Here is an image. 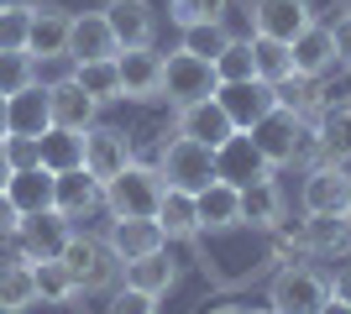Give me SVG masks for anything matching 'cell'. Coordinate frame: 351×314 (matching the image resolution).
<instances>
[{
  "mask_svg": "<svg viewBox=\"0 0 351 314\" xmlns=\"http://www.w3.org/2000/svg\"><path fill=\"white\" fill-rule=\"evenodd\" d=\"M315 147H320V163H346V157H351V100L320 105Z\"/></svg>",
  "mask_w": 351,
  "mask_h": 314,
  "instance_id": "cell-24",
  "label": "cell"
},
{
  "mask_svg": "<svg viewBox=\"0 0 351 314\" xmlns=\"http://www.w3.org/2000/svg\"><path fill=\"white\" fill-rule=\"evenodd\" d=\"M27 27H32V11L0 5V53H27Z\"/></svg>",
  "mask_w": 351,
  "mask_h": 314,
  "instance_id": "cell-39",
  "label": "cell"
},
{
  "mask_svg": "<svg viewBox=\"0 0 351 314\" xmlns=\"http://www.w3.org/2000/svg\"><path fill=\"white\" fill-rule=\"evenodd\" d=\"M320 314H351V304H346V299H336V293H330V299L320 304Z\"/></svg>",
  "mask_w": 351,
  "mask_h": 314,
  "instance_id": "cell-44",
  "label": "cell"
},
{
  "mask_svg": "<svg viewBox=\"0 0 351 314\" xmlns=\"http://www.w3.org/2000/svg\"><path fill=\"white\" fill-rule=\"evenodd\" d=\"M220 84H236V79H257V63H252V37H231V47L215 58Z\"/></svg>",
  "mask_w": 351,
  "mask_h": 314,
  "instance_id": "cell-35",
  "label": "cell"
},
{
  "mask_svg": "<svg viewBox=\"0 0 351 314\" xmlns=\"http://www.w3.org/2000/svg\"><path fill=\"white\" fill-rule=\"evenodd\" d=\"M330 288H336V299H346V304H351V257L341 262V272L330 278Z\"/></svg>",
  "mask_w": 351,
  "mask_h": 314,
  "instance_id": "cell-43",
  "label": "cell"
},
{
  "mask_svg": "<svg viewBox=\"0 0 351 314\" xmlns=\"http://www.w3.org/2000/svg\"><path fill=\"white\" fill-rule=\"evenodd\" d=\"M105 241H110V252L121 257V267H126V262H136V257H152V252H162V246H168V236H162L158 220H110Z\"/></svg>",
  "mask_w": 351,
  "mask_h": 314,
  "instance_id": "cell-20",
  "label": "cell"
},
{
  "mask_svg": "<svg viewBox=\"0 0 351 314\" xmlns=\"http://www.w3.org/2000/svg\"><path fill=\"white\" fill-rule=\"evenodd\" d=\"M37 304V278H32V262H5L0 267V314H27Z\"/></svg>",
  "mask_w": 351,
  "mask_h": 314,
  "instance_id": "cell-30",
  "label": "cell"
},
{
  "mask_svg": "<svg viewBox=\"0 0 351 314\" xmlns=\"http://www.w3.org/2000/svg\"><path fill=\"white\" fill-rule=\"evenodd\" d=\"M252 63H257V79H267V84H283V79H293V47L278 42V37L252 31Z\"/></svg>",
  "mask_w": 351,
  "mask_h": 314,
  "instance_id": "cell-31",
  "label": "cell"
},
{
  "mask_svg": "<svg viewBox=\"0 0 351 314\" xmlns=\"http://www.w3.org/2000/svg\"><path fill=\"white\" fill-rule=\"evenodd\" d=\"M158 225L168 241H199V205H194V194H184V189H168L158 205Z\"/></svg>",
  "mask_w": 351,
  "mask_h": 314,
  "instance_id": "cell-29",
  "label": "cell"
},
{
  "mask_svg": "<svg viewBox=\"0 0 351 314\" xmlns=\"http://www.w3.org/2000/svg\"><path fill=\"white\" fill-rule=\"evenodd\" d=\"M231 0H168V21L173 27H199V21H220Z\"/></svg>",
  "mask_w": 351,
  "mask_h": 314,
  "instance_id": "cell-36",
  "label": "cell"
},
{
  "mask_svg": "<svg viewBox=\"0 0 351 314\" xmlns=\"http://www.w3.org/2000/svg\"><path fill=\"white\" fill-rule=\"evenodd\" d=\"M53 126V105H47V84L32 79L27 90L5 94V136H43Z\"/></svg>",
  "mask_w": 351,
  "mask_h": 314,
  "instance_id": "cell-14",
  "label": "cell"
},
{
  "mask_svg": "<svg viewBox=\"0 0 351 314\" xmlns=\"http://www.w3.org/2000/svg\"><path fill=\"white\" fill-rule=\"evenodd\" d=\"M16 225H21V209H16L11 194L0 189V241H11V236H16Z\"/></svg>",
  "mask_w": 351,
  "mask_h": 314,
  "instance_id": "cell-42",
  "label": "cell"
},
{
  "mask_svg": "<svg viewBox=\"0 0 351 314\" xmlns=\"http://www.w3.org/2000/svg\"><path fill=\"white\" fill-rule=\"evenodd\" d=\"M184 53H194V58H210L215 63L226 47H231V31H226V21H199V27H184Z\"/></svg>",
  "mask_w": 351,
  "mask_h": 314,
  "instance_id": "cell-33",
  "label": "cell"
},
{
  "mask_svg": "<svg viewBox=\"0 0 351 314\" xmlns=\"http://www.w3.org/2000/svg\"><path fill=\"white\" fill-rule=\"evenodd\" d=\"M158 173L168 189H184V194H205L210 183L220 179L215 173V147H205V142H194V136H168L158 147Z\"/></svg>",
  "mask_w": 351,
  "mask_h": 314,
  "instance_id": "cell-1",
  "label": "cell"
},
{
  "mask_svg": "<svg viewBox=\"0 0 351 314\" xmlns=\"http://www.w3.org/2000/svg\"><path fill=\"white\" fill-rule=\"evenodd\" d=\"M220 90V74L210 58H194V53H184V47H173L168 58H162V100L168 105H199V100H215Z\"/></svg>",
  "mask_w": 351,
  "mask_h": 314,
  "instance_id": "cell-5",
  "label": "cell"
},
{
  "mask_svg": "<svg viewBox=\"0 0 351 314\" xmlns=\"http://www.w3.org/2000/svg\"><path fill=\"white\" fill-rule=\"evenodd\" d=\"M346 199H351V173L341 163H315L309 168L304 189H299V205L315 220H346Z\"/></svg>",
  "mask_w": 351,
  "mask_h": 314,
  "instance_id": "cell-8",
  "label": "cell"
},
{
  "mask_svg": "<svg viewBox=\"0 0 351 314\" xmlns=\"http://www.w3.org/2000/svg\"><path fill=\"white\" fill-rule=\"evenodd\" d=\"M100 205H105V183L100 179H89L84 168L58 173V183H53V209H58L63 220H84V215H95Z\"/></svg>",
  "mask_w": 351,
  "mask_h": 314,
  "instance_id": "cell-16",
  "label": "cell"
},
{
  "mask_svg": "<svg viewBox=\"0 0 351 314\" xmlns=\"http://www.w3.org/2000/svg\"><path fill=\"white\" fill-rule=\"evenodd\" d=\"M5 11H32V5H43V0H0Z\"/></svg>",
  "mask_w": 351,
  "mask_h": 314,
  "instance_id": "cell-45",
  "label": "cell"
},
{
  "mask_svg": "<svg viewBox=\"0 0 351 314\" xmlns=\"http://www.w3.org/2000/svg\"><path fill=\"white\" fill-rule=\"evenodd\" d=\"M215 100L226 105L236 131H252L267 110H278V84H267V79H236V84H220Z\"/></svg>",
  "mask_w": 351,
  "mask_h": 314,
  "instance_id": "cell-10",
  "label": "cell"
},
{
  "mask_svg": "<svg viewBox=\"0 0 351 314\" xmlns=\"http://www.w3.org/2000/svg\"><path fill=\"white\" fill-rule=\"evenodd\" d=\"M336 288L325 278L320 267H309V262H283L273 272V283H267V309L278 314H320V304L330 299Z\"/></svg>",
  "mask_w": 351,
  "mask_h": 314,
  "instance_id": "cell-4",
  "label": "cell"
},
{
  "mask_svg": "<svg viewBox=\"0 0 351 314\" xmlns=\"http://www.w3.org/2000/svg\"><path fill=\"white\" fill-rule=\"evenodd\" d=\"M205 314H247V309H236V304H215V309H205Z\"/></svg>",
  "mask_w": 351,
  "mask_h": 314,
  "instance_id": "cell-46",
  "label": "cell"
},
{
  "mask_svg": "<svg viewBox=\"0 0 351 314\" xmlns=\"http://www.w3.org/2000/svg\"><path fill=\"white\" fill-rule=\"evenodd\" d=\"M69 236H73V220H63L58 209H37V215H21L11 246L21 262H53V257H63Z\"/></svg>",
  "mask_w": 351,
  "mask_h": 314,
  "instance_id": "cell-7",
  "label": "cell"
},
{
  "mask_svg": "<svg viewBox=\"0 0 351 314\" xmlns=\"http://www.w3.org/2000/svg\"><path fill=\"white\" fill-rule=\"evenodd\" d=\"M0 142H5V94H0Z\"/></svg>",
  "mask_w": 351,
  "mask_h": 314,
  "instance_id": "cell-47",
  "label": "cell"
},
{
  "mask_svg": "<svg viewBox=\"0 0 351 314\" xmlns=\"http://www.w3.org/2000/svg\"><path fill=\"white\" fill-rule=\"evenodd\" d=\"M247 11H252V31L278 37V42H293V37L315 21V5H309V0H247Z\"/></svg>",
  "mask_w": 351,
  "mask_h": 314,
  "instance_id": "cell-12",
  "label": "cell"
},
{
  "mask_svg": "<svg viewBox=\"0 0 351 314\" xmlns=\"http://www.w3.org/2000/svg\"><path fill=\"white\" fill-rule=\"evenodd\" d=\"M37 157H43L47 173H69V168H84V131H63V126H47L37 136Z\"/></svg>",
  "mask_w": 351,
  "mask_h": 314,
  "instance_id": "cell-27",
  "label": "cell"
},
{
  "mask_svg": "<svg viewBox=\"0 0 351 314\" xmlns=\"http://www.w3.org/2000/svg\"><path fill=\"white\" fill-rule=\"evenodd\" d=\"M178 136H194V142H205V147H226L236 136L231 116H226V105L220 100H199V105H184L178 110Z\"/></svg>",
  "mask_w": 351,
  "mask_h": 314,
  "instance_id": "cell-18",
  "label": "cell"
},
{
  "mask_svg": "<svg viewBox=\"0 0 351 314\" xmlns=\"http://www.w3.org/2000/svg\"><path fill=\"white\" fill-rule=\"evenodd\" d=\"M121 42L116 31H110V21H105V11H84L69 21V63H89V58H116Z\"/></svg>",
  "mask_w": 351,
  "mask_h": 314,
  "instance_id": "cell-15",
  "label": "cell"
},
{
  "mask_svg": "<svg viewBox=\"0 0 351 314\" xmlns=\"http://www.w3.org/2000/svg\"><path fill=\"white\" fill-rule=\"evenodd\" d=\"M330 42H336V68H351V11L336 16V27H330Z\"/></svg>",
  "mask_w": 351,
  "mask_h": 314,
  "instance_id": "cell-41",
  "label": "cell"
},
{
  "mask_svg": "<svg viewBox=\"0 0 351 314\" xmlns=\"http://www.w3.org/2000/svg\"><path fill=\"white\" fill-rule=\"evenodd\" d=\"M69 11L58 5H32V27H27V53L32 58H69Z\"/></svg>",
  "mask_w": 351,
  "mask_h": 314,
  "instance_id": "cell-22",
  "label": "cell"
},
{
  "mask_svg": "<svg viewBox=\"0 0 351 314\" xmlns=\"http://www.w3.org/2000/svg\"><path fill=\"white\" fill-rule=\"evenodd\" d=\"M58 262L69 267L79 293H110V288L121 283V257L110 252V241H100V236H79V231H73Z\"/></svg>",
  "mask_w": 351,
  "mask_h": 314,
  "instance_id": "cell-3",
  "label": "cell"
},
{
  "mask_svg": "<svg viewBox=\"0 0 351 314\" xmlns=\"http://www.w3.org/2000/svg\"><path fill=\"white\" fill-rule=\"evenodd\" d=\"M73 79L84 84L95 100H121V68H116V58H89V63H73Z\"/></svg>",
  "mask_w": 351,
  "mask_h": 314,
  "instance_id": "cell-32",
  "label": "cell"
},
{
  "mask_svg": "<svg viewBox=\"0 0 351 314\" xmlns=\"http://www.w3.org/2000/svg\"><path fill=\"white\" fill-rule=\"evenodd\" d=\"M162 194H168V183H162L158 168L132 163L126 173L105 183V209H110V220H158Z\"/></svg>",
  "mask_w": 351,
  "mask_h": 314,
  "instance_id": "cell-2",
  "label": "cell"
},
{
  "mask_svg": "<svg viewBox=\"0 0 351 314\" xmlns=\"http://www.w3.org/2000/svg\"><path fill=\"white\" fill-rule=\"evenodd\" d=\"M53 183H58V173H47L43 163L16 168L11 179H5V194H11V205L21 215H37V209H53Z\"/></svg>",
  "mask_w": 351,
  "mask_h": 314,
  "instance_id": "cell-26",
  "label": "cell"
},
{
  "mask_svg": "<svg viewBox=\"0 0 351 314\" xmlns=\"http://www.w3.org/2000/svg\"><path fill=\"white\" fill-rule=\"evenodd\" d=\"M346 220H351V199H346Z\"/></svg>",
  "mask_w": 351,
  "mask_h": 314,
  "instance_id": "cell-49",
  "label": "cell"
},
{
  "mask_svg": "<svg viewBox=\"0 0 351 314\" xmlns=\"http://www.w3.org/2000/svg\"><path fill=\"white\" fill-rule=\"evenodd\" d=\"M121 283L142 288V293H152V299H162V293H173L178 288V262L168 257V246L152 257H136V262H126L121 267Z\"/></svg>",
  "mask_w": 351,
  "mask_h": 314,
  "instance_id": "cell-25",
  "label": "cell"
},
{
  "mask_svg": "<svg viewBox=\"0 0 351 314\" xmlns=\"http://www.w3.org/2000/svg\"><path fill=\"white\" fill-rule=\"evenodd\" d=\"M0 157H5V168H37L43 157H37V136H5L0 142Z\"/></svg>",
  "mask_w": 351,
  "mask_h": 314,
  "instance_id": "cell-40",
  "label": "cell"
},
{
  "mask_svg": "<svg viewBox=\"0 0 351 314\" xmlns=\"http://www.w3.org/2000/svg\"><path fill=\"white\" fill-rule=\"evenodd\" d=\"M105 314H158V299L142 293V288H132V283H116V288H110Z\"/></svg>",
  "mask_w": 351,
  "mask_h": 314,
  "instance_id": "cell-38",
  "label": "cell"
},
{
  "mask_svg": "<svg viewBox=\"0 0 351 314\" xmlns=\"http://www.w3.org/2000/svg\"><path fill=\"white\" fill-rule=\"evenodd\" d=\"M37 79V63L32 53H0V94H16Z\"/></svg>",
  "mask_w": 351,
  "mask_h": 314,
  "instance_id": "cell-37",
  "label": "cell"
},
{
  "mask_svg": "<svg viewBox=\"0 0 351 314\" xmlns=\"http://www.w3.org/2000/svg\"><path fill=\"white\" fill-rule=\"evenodd\" d=\"M47 105H53V126H63V131H89L100 120V100L73 74L58 79V84H47Z\"/></svg>",
  "mask_w": 351,
  "mask_h": 314,
  "instance_id": "cell-13",
  "label": "cell"
},
{
  "mask_svg": "<svg viewBox=\"0 0 351 314\" xmlns=\"http://www.w3.org/2000/svg\"><path fill=\"white\" fill-rule=\"evenodd\" d=\"M252 314H278V309H252Z\"/></svg>",
  "mask_w": 351,
  "mask_h": 314,
  "instance_id": "cell-48",
  "label": "cell"
},
{
  "mask_svg": "<svg viewBox=\"0 0 351 314\" xmlns=\"http://www.w3.org/2000/svg\"><path fill=\"white\" fill-rule=\"evenodd\" d=\"M105 21L121 47H152L158 37V11L147 0H105Z\"/></svg>",
  "mask_w": 351,
  "mask_h": 314,
  "instance_id": "cell-17",
  "label": "cell"
},
{
  "mask_svg": "<svg viewBox=\"0 0 351 314\" xmlns=\"http://www.w3.org/2000/svg\"><path fill=\"white\" fill-rule=\"evenodd\" d=\"M132 163H136V152H132V136L121 131V126H100V120H95V126L84 131V173L89 179L110 183Z\"/></svg>",
  "mask_w": 351,
  "mask_h": 314,
  "instance_id": "cell-9",
  "label": "cell"
},
{
  "mask_svg": "<svg viewBox=\"0 0 351 314\" xmlns=\"http://www.w3.org/2000/svg\"><path fill=\"white\" fill-rule=\"evenodd\" d=\"M304 136H309V131H304V116H299V110H289V105H278V110H267V116L247 131V142L263 152V163L278 173V168H289L293 157L304 152Z\"/></svg>",
  "mask_w": 351,
  "mask_h": 314,
  "instance_id": "cell-6",
  "label": "cell"
},
{
  "mask_svg": "<svg viewBox=\"0 0 351 314\" xmlns=\"http://www.w3.org/2000/svg\"><path fill=\"white\" fill-rule=\"evenodd\" d=\"M215 173L226 183H236V189H247V183H257V179H273V168H267L263 152L247 142V131H236L231 142L215 152Z\"/></svg>",
  "mask_w": 351,
  "mask_h": 314,
  "instance_id": "cell-19",
  "label": "cell"
},
{
  "mask_svg": "<svg viewBox=\"0 0 351 314\" xmlns=\"http://www.w3.org/2000/svg\"><path fill=\"white\" fill-rule=\"evenodd\" d=\"M32 278H37V299L43 304H69L79 288H73V278H69V267H63L58 257L53 262H32Z\"/></svg>",
  "mask_w": 351,
  "mask_h": 314,
  "instance_id": "cell-34",
  "label": "cell"
},
{
  "mask_svg": "<svg viewBox=\"0 0 351 314\" xmlns=\"http://www.w3.org/2000/svg\"><path fill=\"white\" fill-rule=\"evenodd\" d=\"M194 205H199V236H210V231H231V225H247V220H241V189L226 183V179H215L205 194H194Z\"/></svg>",
  "mask_w": 351,
  "mask_h": 314,
  "instance_id": "cell-23",
  "label": "cell"
},
{
  "mask_svg": "<svg viewBox=\"0 0 351 314\" xmlns=\"http://www.w3.org/2000/svg\"><path fill=\"white\" fill-rule=\"evenodd\" d=\"M121 68V100H162V53L152 47H121L116 53Z\"/></svg>",
  "mask_w": 351,
  "mask_h": 314,
  "instance_id": "cell-11",
  "label": "cell"
},
{
  "mask_svg": "<svg viewBox=\"0 0 351 314\" xmlns=\"http://www.w3.org/2000/svg\"><path fill=\"white\" fill-rule=\"evenodd\" d=\"M289 47H293V74L299 79H325L336 68V42H330V27H320V21H309Z\"/></svg>",
  "mask_w": 351,
  "mask_h": 314,
  "instance_id": "cell-21",
  "label": "cell"
},
{
  "mask_svg": "<svg viewBox=\"0 0 351 314\" xmlns=\"http://www.w3.org/2000/svg\"><path fill=\"white\" fill-rule=\"evenodd\" d=\"M283 189L273 179H257V183H247L241 189V220L247 225H257V231H273V225L283 220Z\"/></svg>",
  "mask_w": 351,
  "mask_h": 314,
  "instance_id": "cell-28",
  "label": "cell"
}]
</instances>
